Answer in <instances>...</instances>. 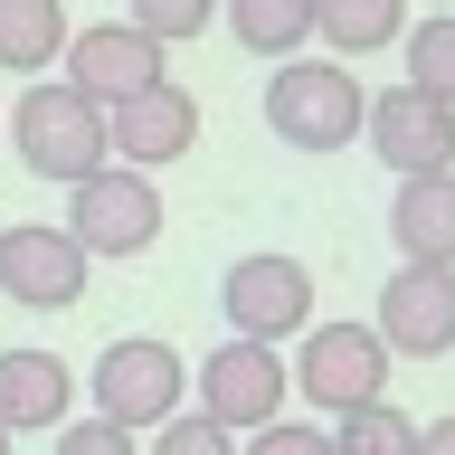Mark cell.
<instances>
[{
	"instance_id": "6da1fadb",
	"label": "cell",
	"mask_w": 455,
	"mask_h": 455,
	"mask_svg": "<svg viewBox=\"0 0 455 455\" xmlns=\"http://www.w3.org/2000/svg\"><path fill=\"white\" fill-rule=\"evenodd\" d=\"M361 76L341 67V57H284L275 76H266V133L294 142V152H341V142H361Z\"/></svg>"
},
{
	"instance_id": "d4e9b609",
	"label": "cell",
	"mask_w": 455,
	"mask_h": 455,
	"mask_svg": "<svg viewBox=\"0 0 455 455\" xmlns=\"http://www.w3.org/2000/svg\"><path fill=\"white\" fill-rule=\"evenodd\" d=\"M0 455H10V436H0Z\"/></svg>"
},
{
	"instance_id": "5bb4252c",
	"label": "cell",
	"mask_w": 455,
	"mask_h": 455,
	"mask_svg": "<svg viewBox=\"0 0 455 455\" xmlns=\"http://www.w3.org/2000/svg\"><path fill=\"white\" fill-rule=\"evenodd\" d=\"M389 237H398V266H455V171H418V180H398Z\"/></svg>"
},
{
	"instance_id": "d6986e66",
	"label": "cell",
	"mask_w": 455,
	"mask_h": 455,
	"mask_svg": "<svg viewBox=\"0 0 455 455\" xmlns=\"http://www.w3.org/2000/svg\"><path fill=\"white\" fill-rule=\"evenodd\" d=\"M398 48H408V76H398V85H418V95L455 105V10H446V20H418Z\"/></svg>"
},
{
	"instance_id": "2e32d148",
	"label": "cell",
	"mask_w": 455,
	"mask_h": 455,
	"mask_svg": "<svg viewBox=\"0 0 455 455\" xmlns=\"http://www.w3.org/2000/svg\"><path fill=\"white\" fill-rule=\"evenodd\" d=\"M313 38L351 67L370 48H398L408 38V0H313Z\"/></svg>"
},
{
	"instance_id": "277c9868",
	"label": "cell",
	"mask_w": 455,
	"mask_h": 455,
	"mask_svg": "<svg viewBox=\"0 0 455 455\" xmlns=\"http://www.w3.org/2000/svg\"><path fill=\"white\" fill-rule=\"evenodd\" d=\"M219 313H228V332H237V341L284 351V341L313 332V266H304V256H284V247L237 256V266L219 275Z\"/></svg>"
},
{
	"instance_id": "3957f363",
	"label": "cell",
	"mask_w": 455,
	"mask_h": 455,
	"mask_svg": "<svg viewBox=\"0 0 455 455\" xmlns=\"http://www.w3.org/2000/svg\"><path fill=\"white\" fill-rule=\"evenodd\" d=\"M85 389H95V418H105V427L152 436L162 418H180V398H190V361H180L162 332H124V341L95 351Z\"/></svg>"
},
{
	"instance_id": "ac0fdd59",
	"label": "cell",
	"mask_w": 455,
	"mask_h": 455,
	"mask_svg": "<svg viewBox=\"0 0 455 455\" xmlns=\"http://www.w3.org/2000/svg\"><path fill=\"white\" fill-rule=\"evenodd\" d=\"M332 455H418V418H398L389 398H370V408L332 418Z\"/></svg>"
},
{
	"instance_id": "44dd1931",
	"label": "cell",
	"mask_w": 455,
	"mask_h": 455,
	"mask_svg": "<svg viewBox=\"0 0 455 455\" xmlns=\"http://www.w3.org/2000/svg\"><path fill=\"white\" fill-rule=\"evenodd\" d=\"M142 455H237V436H228V427H209L199 408H180V418L152 427V446H142Z\"/></svg>"
},
{
	"instance_id": "52a82bcc",
	"label": "cell",
	"mask_w": 455,
	"mask_h": 455,
	"mask_svg": "<svg viewBox=\"0 0 455 455\" xmlns=\"http://www.w3.org/2000/svg\"><path fill=\"white\" fill-rule=\"evenodd\" d=\"M284 379H294L323 418H351V408H370V398L389 389V351H379L370 323H313L304 351L284 361Z\"/></svg>"
},
{
	"instance_id": "4fadbf2b",
	"label": "cell",
	"mask_w": 455,
	"mask_h": 455,
	"mask_svg": "<svg viewBox=\"0 0 455 455\" xmlns=\"http://www.w3.org/2000/svg\"><path fill=\"white\" fill-rule=\"evenodd\" d=\"M76 408V370L57 351H0V436H38V427H67Z\"/></svg>"
},
{
	"instance_id": "cb8c5ba5",
	"label": "cell",
	"mask_w": 455,
	"mask_h": 455,
	"mask_svg": "<svg viewBox=\"0 0 455 455\" xmlns=\"http://www.w3.org/2000/svg\"><path fill=\"white\" fill-rule=\"evenodd\" d=\"M418 455H455V418H427L418 427Z\"/></svg>"
},
{
	"instance_id": "30bf717a",
	"label": "cell",
	"mask_w": 455,
	"mask_h": 455,
	"mask_svg": "<svg viewBox=\"0 0 455 455\" xmlns=\"http://www.w3.org/2000/svg\"><path fill=\"white\" fill-rule=\"evenodd\" d=\"M361 133H370V152H379L398 180H418V171H455V105H436V95H418V85L370 95Z\"/></svg>"
},
{
	"instance_id": "5b68a950",
	"label": "cell",
	"mask_w": 455,
	"mask_h": 455,
	"mask_svg": "<svg viewBox=\"0 0 455 455\" xmlns=\"http://www.w3.org/2000/svg\"><path fill=\"white\" fill-rule=\"evenodd\" d=\"M57 228L85 247V266H95V256H142L152 237H162V190H152L142 171L105 162V171H85L76 190H67V219Z\"/></svg>"
},
{
	"instance_id": "9a60e30c",
	"label": "cell",
	"mask_w": 455,
	"mask_h": 455,
	"mask_svg": "<svg viewBox=\"0 0 455 455\" xmlns=\"http://www.w3.org/2000/svg\"><path fill=\"white\" fill-rule=\"evenodd\" d=\"M67 57V0H0V76H48Z\"/></svg>"
},
{
	"instance_id": "603a6c76",
	"label": "cell",
	"mask_w": 455,
	"mask_h": 455,
	"mask_svg": "<svg viewBox=\"0 0 455 455\" xmlns=\"http://www.w3.org/2000/svg\"><path fill=\"white\" fill-rule=\"evenodd\" d=\"M57 455H142V436H124L105 418H67L57 427Z\"/></svg>"
},
{
	"instance_id": "7c38bea8",
	"label": "cell",
	"mask_w": 455,
	"mask_h": 455,
	"mask_svg": "<svg viewBox=\"0 0 455 455\" xmlns=\"http://www.w3.org/2000/svg\"><path fill=\"white\" fill-rule=\"evenodd\" d=\"M190 142H199V95H190V85H171V76L152 85V95H133V105L105 114V162L142 171V180H152L162 162H180Z\"/></svg>"
},
{
	"instance_id": "8fae6325",
	"label": "cell",
	"mask_w": 455,
	"mask_h": 455,
	"mask_svg": "<svg viewBox=\"0 0 455 455\" xmlns=\"http://www.w3.org/2000/svg\"><path fill=\"white\" fill-rule=\"evenodd\" d=\"M0 294L28 313H76L85 304V247L67 228H0Z\"/></svg>"
},
{
	"instance_id": "ffe728a7",
	"label": "cell",
	"mask_w": 455,
	"mask_h": 455,
	"mask_svg": "<svg viewBox=\"0 0 455 455\" xmlns=\"http://www.w3.org/2000/svg\"><path fill=\"white\" fill-rule=\"evenodd\" d=\"M124 20H133L152 48H180V38H199V28L219 20V0H133Z\"/></svg>"
},
{
	"instance_id": "8992f818",
	"label": "cell",
	"mask_w": 455,
	"mask_h": 455,
	"mask_svg": "<svg viewBox=\"0 0 455 455\" xmlns=\"http://www.w3.org/2000/svg\"><path fill=\"white\" fill-rule=\"evenodd\" d=\"M190 389H199V418H209V427H228V436H256V427H275V418H284L294 379H284V351H266V341H237V332H228L219 351L190 370Z\"/></svg>"
},
{
	"instance_id": "7a4b0ae2",
	"label": "cell",
	"mask_w": 455,
	"mask_h": 455,
	"mask_svg": "<svg viewBox=\"0 0 455 455\" xmlns=\"http://www.w3.org/2000/svg\"><path fill=\"white\" fill-rule=\"evenodd\" d=\"M10 142L38 180L76 190L85 171H105V105H85L67 76H28L20 105H10Z\"/></svg>"
},
{
	"instance_id": "e0dca14e",
	"label": "cell",
	"mask_w": 455,
	"mask_h": 455,
	"mask_svg": "<svg viewBox=\"0 0 455 455\" xmlns=\"http://www.w3.org/2000/svg\"><path fill=\"white\" fill-rule=\"evenodd\" d=\"M219 20H228V38L247 57H304V38H313V0H219Z\"/></svg>"
},
{
	"instance_id": "7402d4cb",
	"label": "cell",
	"mask_w": 455,
	"mask_h": 455,
	"mask_svg": "<svg viewBox=\"0 0 455 455\" xmlns=\"http://www.w3.org/2000/svg\"><path fill=\"white\" fill-rule=\"evenodd\" d=\"M237 455H332V427H294V418H275V427H256Z\"/></svg>"
},
{
	"instance_id": "9c48e42d",
	"label": "cell",
	"mask_w": 455,
	"mask_h": 455,
	"mask_svg": "<svg viewBox=\"0 0 455 455\" xmlns=\"http://www.w3.org/2000/svg\"><path fill=\"white\" fill-rule=\"evenodd\" d=\"M370 332H379L389 361H436V351H455V266H398V275L379 284Z\"/></svg>"
},
{
	"instance_id": "ba28073f",
	"label": "cell",
	"mask_w": 455,
	"mask_h": 455,
	"mask_svg": "<svg viewBox=\"0 0 455 455\" xmlns=\"http://www.w3.org/2000/svg\"><path fill=\"white\" fill-rule=\"evenodd\" d=\"M57 67H67V85H76L85 105H105V114L162 85V48H152V38H142L133 20H95V28H67V57H57Z\"/></svg>"
}]
</instances>
